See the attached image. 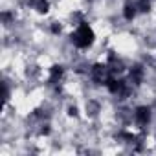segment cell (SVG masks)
<instances>
[{
    "instance_id": "1",
    "label": "cell",
    "mask_w": 156,
    "mask_h": 156,
    "mask_svg": "<svg viewBox=\"0 0 156 156\" xmlns=\"http://www.w3.org/2000/svg\"><path fill=\"white\" fill-rule=\"evenodd\" d=\"M70 42L77 50H88V48H92V44L96 42V33H94L92 26L87 20H83L81 24H77L73 28V31L70 33Z\"/></svg>"
},
{
    "instance_id": "2",
    "label": "cell",
    "mask_w": 156,
    "mask_h": 156,
    "mask_svg": "<svg viewBox=\"0 0 156 156\" xmlns=\"http://www.w3.org/2000/svg\"><path fill=\"white\" fill-rule=\"evenodd\" d=\"M151 119H152V107L138 105V107L134 108V121H132V123H134L136 127L145 129V127H149Z\"/></svg>"
},
{
    "instance_id": "3",
    "label": "cell",
    "mask_w": 156,
    "mask_h": 156,
    "mask_svg": "<svg viewBox=\"0 0 156 156\" xmlns=\"http://www.w3.org/2000/svg\"><path fill=\"white\" fill-rule=\"evenodd\" d=\"M101 110H103V105H101V101H99V99L90 98V99L87 101V105H85V112H87V116H88L90 119L98 118V116L101 114Z\"/></svg>"
},
{
    "instance_id": "4",
    "label": "cell",
    "mask_w": 156,
    "mask_h": 156,
    "mask_svg": "<svg viewBox=\"0 0 156 156\" xmlns=\"http://www.w3.org/2000/svg\"><path fill=\"white\" fill-rule=\"evenodd\" d=\"M33 9L37 13H41V15H46L50 11V0H37V4H35Z\"/></svg>"
}]
</instances>
